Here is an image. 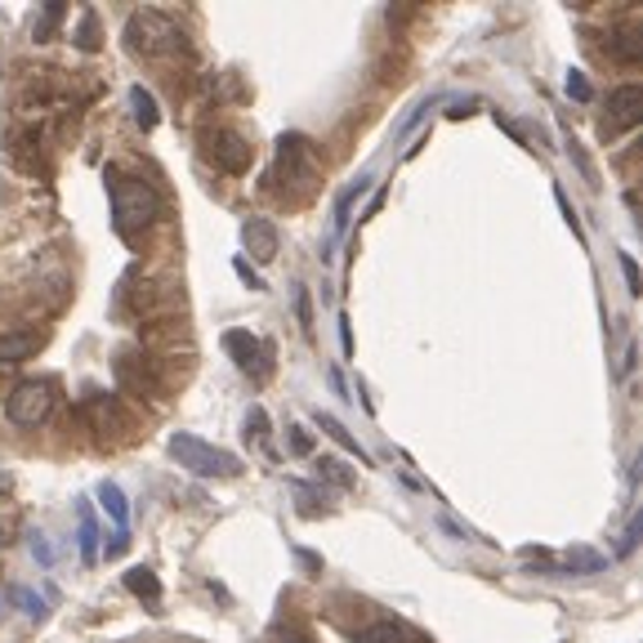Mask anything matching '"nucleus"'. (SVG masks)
Listing matches in <instances>:
<instances>
[{
  "label": "nucleus",
  "mask_w": 643,
  "mask_h": 643,
  "mask_svg": "<svg viewBox=\"0 0 643 643\" xmlns=\"http://www.w3.org/2000/svg\"><path fill=\"white\" fill-rule=\"evenodd\" d=\"M126 45L143 59H170L183 49V32L162 10H134L126 19Z\"/></svg>",
  "instance_id": "obj_2"
},
{
  "label": "nucleus",
  "mask_w": 643,
  "mask_h": 643,
  "mask_svg": "<svg viewBox=\"0 0 643 643\" xmlns=\"http://www.w3.org/2000/svg\"><path fill=\"white\" fill-rule=\"evenodd\" d=\"M555 568H563V572H604V568H608V559H604V555H595V550H568Z\"/></svg>",
  "instance_id": "obj_17"
},
{
  "label": "nucleus",
  "mask_w": 643,
  "mask_h": 643,
  "mask_svg": "<svg viewBox=\"0 0 643 643\" xmlns=\"http://www.w3.org/2000/svg\"><path fill=\"white\" fill-rule=\"evenodd\" d=\"M108 202H112V219H117V233L121 237L147 228V224L162 215L157 188L147 183V179H139V175H121L117 166H108Z\"/></svg>",
  "instance_id": "obj_1"
},
{
  "label": "nucleus",
  "mask_w": 643,
  "mask_h": 643,
  "mask_svg": "<svg viewBox=\"0 0 643 643\" xmlns=\"http://www.w3.org/2000/svg\"><path fill=\"white\" fill-rule=\"evenodd\" d=\"M32 555H36L40 563H49V559H55V555H49V546H45V536H40V532L32 536Z\"/></svg>",
  "instance_id": "obj_33"
},
{
  "label": "nucleus",
  "mask_w": 643,
  "mask_h": 643,
  "mask_svg": "<svg viewBox=\"0 0 643 643\" xmlns=\"http://www.w3.org/2000/svg\"><path fill=\"white\" fill-rule=\"evenodd\" d=\"M290 452H295V456H309V452H313V438H309L305 425H290Z\"/></svg>",
  "instance_id": "obj_23"
},
{
  "label": "nucleus",
  "mask_w": 643,
  "mask_h": 643,
  "mask_svg": "<svg viewBox=\"0 0 643 643\" xmlns=\"http://www.w3.org/2000/svg\"><path fill=\"white\" fill-rule=\"evenodd\" d=\"M371 188V175H362V179H354V188H344L340 192V202H335V233H344V224H349V211H354V202Z\"/></svg>",
  "instance_id": "obj_18"
},
{
  "label": "nucleus",
  "mask_w": 643,
  "mask_h": 643,
  "mask_svg": "<svg viewBox=\"0 0 643 643\" xmlns=\"http://www.w3.org/2000/svg\"><path fill=\"white\" fill-rule=\"evenodd\" d=\"M277 166H282V175L286 179H295V183H313V162H309V139H300V134H286L282 143H277Z\"/></svg>",
  "instance_id": "obj_8"
},
{
  "label": "nucleus",
  "mask_w": 643,
  "mask_h": 643,
  "mask_svg": "<svg viewBox=\"0 0 643 643\" xmlns=\"http://www.w3.org/2000/svg\"><path fill=\"white\" fill-rule=\"evenodd\" d=\"M568 157H572V162H576V166H581V175H585V179H590V183H595V166H590V162H585V153H581V143H576V139H572V143H568Z\"/></svg>",
  "instance_id": "obj_30"
},
{
  "label": "nucleus",
  "mask_w": 643,
  "mask_h": 643,
  "mask_svg": "<svg viewBox=\"0 0 643 643\" xmlns=\"http://www.w3.org/2000/svg\"><path fill=\"white\" fill-rule=\"evenodd\" d=\"M241 241H246V251H251L255 264H273L277 260V246H282L277 241V228L269 219H260V215L241 224Z\"/></svg>",
  "instance_id": "obj_9"
},
{
  "label": "nucleus",
  "mask_w": 643,
  "mask_h": 643,
  "mask_svg": "<svg viewBox=\"0 0 643 643\" xmlns=\"http://www.w3.org/2000/svg\"><path fill=\"white\" fill-rule=\"evenodd\" d=\"M634 546H639V519H630V527H626V536H621V546H617V559L634 555Z\"/></svg>",
  "instance_id": "obj_28"
},
{
  "label": "nucleus",
  "mask_w": 643,
  "mask_h": 643,
  "mask_svg": "<svg viewBox=\"0 0 643 643\" xmlns=\"http://www.w3.org/2000/svg\"><path fill=\"white\" fill-rule=\"evenodd\" d=\"M76 45H81V49H94V45H98V40H94V14L81 19V40H76Z\"/></svg>",
  "instance_id": "obj_31"
},
{
  "label": "nucleus",
  "mask_w": 643,
  "mask_h": 643,
  "mask_svg": "<svg viewBox=\"0 0 643 643\" xmlns=\"http://www.w3.org/2000/svg\"><path fill=\"white\" fill-rule=\"evenodd\" d=\"M36 335L32 331H23V335H0V362H23V358H32L36 354Z\"/></svg>",
  "instance_id": "obj_15"
},
{
  "label": "nucleus",
  "mask_w": 643,
  "mask_h": 643,
  "mask_svg": "<svg viewBox=\"0 0 643 643\" xmlns=\"http://www.w3.org/2000/svg\"><path fill=\"white\" fill-rule=\"evenodd\" d=\"M639 112H643V90L639 85H617L608 94V121H604V130H634L639 126Z\"/></svg>",
  "instance_id": "obj_7"
},
{
  "label": "nucleus",
  "mask_w": 643,
  "mask_h": 643,
  "mask_svg": "<svg viewBox=\"0 0 643 643\" xmlns=\"http://www.w3.org/2000/svg\"><path fill=\"white\" fill-rule=\"evenodd\" d=\"M568 94L576 98V104H590V81L581 72H568Z\"/></svg>",
  "instance_id": "obj_26"
},
{
  "label": "nucleus",
  "mask_w": 643,
  "mask_h": 643,
  "mask_svg": "<svg viewBox=\"0 0 643 643\" xmlns=\"http://www.w3.org/2000/svg\"><path fill=\"white\" fill-rule=\"evenodd\" d=\"M318 469H322V478H331V483H335V487H344V491H349V487H354V474H349V469H344L340 461H322Z\"/></svg>",
  "instance_id": "obj_22"
},
{
  "label": "nucleus",
  "mask_w": 643,
  "mask_h": 643,
  "mask_svg": "<svg viewBox=\"0 0 643 643\" xmlns=\"http://www.w3.org/2000/svg\"><path fill=\"white\" fill-rule=\"evenodd\" d=\"M354 643H407V630L398 621H376V626L358 630Z\"/></svg>",
  "instance_id": "obj_16"
},
{
  "label": "nucleus",
  "mask_w": 643,
  "mask_h": 643,
  "mask_svg": "<svg viewBox=\"0 0 643 643\" xmlns=\"http://www.w3.org/2000/svg\"><path fill=\"white\" fill-rule=\"evenodd\" d=\"M246 438H255L260 448H269V416H264V407H251V416H246Z\"/></svg>",
  "instance_id": "obj_20"
},
{
  "label": "nucleus",
  "mask_w": 643,
  "mask_h": 643,
  "mask_svg": "<svg viewBox=\"0 0 643 643\" xmlns=\"http://www.w3.org/2000/svg\"><path fill=\"white\" fill-rule=\"evenodd\" d=\"M170 456L179 461V469L197 474V478H237L241 474V461L224 448H215V442L197 438V433H170Z\"/></svg>",
  "instance_id": "obj_3"
},
{
  "label": "nucleus",
  "mask_w": 643,
  "mask_h": 643,
  "mask_svg": "<svg viewBox=\"0 0 643 643\" xmlns=\"http://www.w3.org/2000/svg\"><path fill=\"white\" fill-rule=\"evenodd\" d=\"M273 643H313V634H305L300 626H277L273 630Z\"/></svg>",
  "instance_id": "obj_25"
},
{
  "label": "nucleus",
  "mask_w": 643,
  "mask_h": 643,
  "mask_svg": "<svg viewBox=\"0 0 643 643\" xmlns=\"http://www.w3.org/2000/svg\"><path fill=\"white\" fill-rule=\"evenodd\" d=\"M621 273H626V286H630V295H643V282H639V269H634V255H621Z\"/></svg>",
  "instance_id": "obj_29"
},
{
  "label": "nucleus",
  "mask_w": 643,
  "mask_h": 643,
  "mask_svg": "<svg viewBox=\"0 0 643 643\" xmlns=\"http://www.w3.org/2000/svg\"><path fill=\"white\" fill-rule=\"evenodd\" d=\"M295 313H300V322H305V331L313 335V313H309V290L300 286V290H295Z\"/></svg>",
  "instance_id": "obj_27"
},
{
  "label": "nucleus",
  "mask_w": 643,
  "mask_h": 643,
  "mask_svg": "<svg viewBox=\"0 0 643 643\" xmlns=\"http://www.w3.org/2000/svg\"><path fill=\"white\" fill-rule=\"evenodd\" d=\"M224 354L251 376L255 384H264L269 376H273V344L269 340H260V335H251V331H228L224 335Z\"/></svg>",
  "instance_id": "obj_5"
},
{
  "label": "nucleus",
  "mask_w": 643,
  "mask_h": 643,
  "mask_svg": "<svg viewBox=\"0 0 643 643\" xmlns=\"http://www.w3.org/2000/svg\"><path fill=\"white\" fill-rule=\"evenodd\" d=\"M49 412H55V384L49 380H23L5 398V420L19 429H40L49 420Z\"/></svg>",
  "instance_id": "obj_4"
},
{
  "label": "nucleus",
  "mask_w": 643,
  "mask_h": 643,
  "mask_svg": "<svg viewBox=\"0 0 643 643\" xmlns=\"http://www.w3.org/2000/svg\"><path fill=\"white\" fill-rule=\"evenodd\" d=\"M608 55H612L617 63H639V45H634V36H630V32H621V36H612V40H608Z\"/></svg>",
  "instance_id": "obj_19"
},
{
  "label": "nucleus",
  "mask_w": 643,
  "mask_h": 643,
  "mask_svg": "<svg viewBox=\"0 0 643 643\" xmlns=\"http://www.w3.org/2000/svg\"><path fill=\"white\" fill-rule=\"evenodd\" d=\"M206 143H211V162L224 175H241V170H251V162H255V147L246 143L237 130H215Z\"/></svg>",
  "instance_id": "obj_6"
},
{
  "label": "nucleus",
  "mask_w": 643,
  "mask_h": 643,
  "mask_svg": "<svg viewBox=\"0 0 643 643\" xmlns=\"http://www.w3.org/2000/svg\"><path fill=\"white\" fill-rule=\"evenodd\" d=\"M126 590L130 595H139V599H147V604H162V581H157V572L153 568H130L126 572Z\"/></svg>",
  "instance_id": "obj_12"
},
{
  "label": "nucleus",
  "mask_w": 643,
  "mask_h": 643,
  "mask_svg": "<svg viewBox=\"0 0 643 643\" xmlns=\"http://www.w3.org/2000/svg\"><path fill=\"white\" fill-rule=\"evenodd\" d=\"M130 108H134V121H139V130H157V121H162V108H157V98L147 94L143 85H134V90H130Z\"/></svg>",
  "instance_id": "obj_14"
},
{
  "label": "nucleus",
  "mask_w": 643,
  "mask_h": 643,
  "mask_svg": "<svg viewBox=\"0 0 643 643\" xmlns=\"http://www.w3.org/2000/svg\"><path fill=\"white\" fill-rule=\"evenodd\" d=\"M313 420H318V429H322V433H326V438H331V442H340V448H344V452H349V456H358V461H362V465H367V469H371V456H367V452H362V448H358V438H354V433H349V429H344V425H340V420H335V416H331V412H318V416H313Z\"/></svg>",
  "instance_id": "obj_10"
},
{
  "label": "nucleus",
  "mask_w": 643,
  "mask_h": 643,
  "mask_svg": "<svg viewBox=\"0 0 643 643\" xmlns=\"http://www.w3.org/2000/svg\"><path fill=\"white\" fill-rule=\"evenodd\" d=\"M76 523H81V540H76V546H81V559L94 563V559H98V519H94L90 501L76 505Z\"/></svg>",
  "instance_id": "obj_13"
},
{
  "label": "nucleus",
  "mask_w": 643,
  "mask_h": 643,
  "mask_svg": "<svg viewBox=\"0 0 643 643\" xmlns=\"http://www.w3.org/2000/svg\"><path fill=\"white\" fill-rule=\"evenodd\" d=\"M233 269H237V277H241V282H251V290H264V282H260V277L251 273V264H246V260H237Z\"/></svg>",
  "instance_id": "obj_32"
},
{
  "label": "nucleus",
  "mask_w": 643,
  "mask_h": 643,
  "mask_svg": "<svg viewBox=\"0 0 643 643\" xmlns=\"http://www.w3.org/2000/svg\"><path fill=\"white\" fill-rule=\"evenodd\" d=\"M63 14H68V10H63V5H59V0H49V5H45V23H40V27H36V36H40V40H45V36H49V32H55V23H59V19H63Z\"/></svg>",
  "instance_id": "obj_24"
},
{
  "label": "nucleus",
  "mask_w": 643,
  "mask_h": 643,
  "mask_svg": "<svg viewBox=\"0 0 643 643\" xmlns=\"http://www.w3.org/2000/svg\"><path fill=\"white\" fill-rule=\"evenodd\" d=\"M98 501H104L108 519H112V523H117V532L126 536V532H130V510H126V491H121L117 483H108V478H104V483H98Z\"/></svg>",
  "instance_id": "obj_11"
},
{
  "label": "nucleus",
  "mask_w": 643,
  "mask_h": 643,
  "mask_svg": "<svg viewBox=\"0 0 643 643\" xmlns=\"http://www.w3.org/2000/svg\"><path fill=\"white\" fill-rule=\"evenodd\" d=\"M10 599H14V604L32 617V621H40V617H45V599H40V595H32V590H10Z\"/></svg>",
  "instance_id": "obj_21"
}]
</instances>
